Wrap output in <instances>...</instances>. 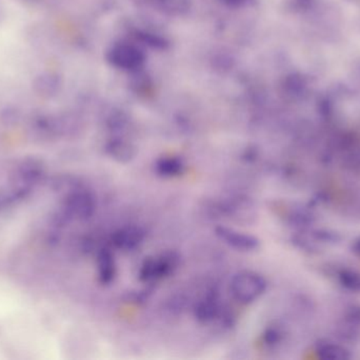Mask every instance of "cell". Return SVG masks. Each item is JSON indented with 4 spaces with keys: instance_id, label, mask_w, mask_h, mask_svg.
Instances as JSON below:
<instances>
[{
    "instance_id": "9c48e42d",
    "label": "cell",
    "mask_w": 360,
    "mask_h": 360,
    "mask_svg": "<svg viewBox=\"0 0 360 360\" xmlns=\"http://www.w3.org/2000/svg\"><path fill=\"white\" fill-rule=\"evenodd\" d=\"M105 152L116 162L126 164L134 160L136 156V147L131 142L120 137H113L105 145Z\"/></svg>"
},
{
    "instance_id": "d6986e66",
    "label": "cell",
    "mask_w": 360,
    "mask_h": 360,
    "mask_svg": "<svg viewBox=\"0 0 360 360\" xmlns=\"http://www.w3.org/2000/svg\"><path fill=\"white\" fill-rule=\"evenodd\" d=\"M220 1L231 8H241V6H247L251 0H220Z\"/></svg>"
},
{
    "instance_id": "3957f363",
    "label": "cell",
    "mask_w": 360,
    "mask_h": 360,
    "mask_svg": "<svg viewBox=\"0 0 360 360\" xmlns=\"http://www.w3.org/2000/svg\"><path fill=\"white\" fill-rule=\"evenodd\" d=\"M44 175V166L41 160L37 158H25L20 161L15 169L13 180V199L25 197L41 180Z\"/></svg>"
},
{
    "instance_id": "6da1fadb",
    "label": "cell",
    "mask_w": 360,
    "mask_h": 360,
    "mask_svg": "<svg viewBox=\"0 0 360 360\" xmlns=\"http://www.w3.org/2000/svg\"><path fill=\"white\" fill-rule=\"evenodd\" d=\"M96 211V199L92 192L84 187H74L63 199L59 221L86 220L92 218Z\"/></svg>"
},
{
    "instance_id": "5bb4252c",
    "label": "cell",
    "mask_w": 360,
    "mask_h": 360,
    "mask_svg": "<svg viewBox=\"0 0 360 360\" xmlns=\"http://www.w3.org/2000/svg\"><path fill=\"white\" fill-rule=\"evenodd\" d=\"M133 36L137 42H141L149 48L155 49V50L164 51L170 46V42L166 37L153 33V32L135 30L133 32Z\"/></svg>"
},
{
    "instance_id": "e0dca14e",
    "label": "cell",
    "mask_w": 360,
    "mask_h": 360,
    "mask_svg": "<svg viewBox=\"0 0 360 360\" xmlns=\"http://www.w3.org/2000/svg\"><path fill=\"white\" fill-rule=\"evenodd\" d=\"M0 120L6 126L18 124L20 120V112L16 108L6 107L0 112Z\"/></svg>"
},
{
    "instance_id": "5b68a950",
    "label": "cell",
    "mask_w": 360,
    "mask_h": 360,
    "mask_svg": "<svg viewBox=\"0 0 360 360\" xmlns=\"http://www.w3.org/2000/svg\"><path fill=\"white\" fill-rule=\"evenodd\" d=\"M105 57L113 67L130 73L143 69L147 61L146 53L141 48L128 42L114 44L108 50Z\"/></svg>"
},
{
    "instance_id": "52a82bcc",
    "label": "cell",
    "mask_w": 360,
    "mask_h": 360,
    "mask_svg": "<svg viewBox=\"0 0 360 360\" xmlns=\"http://www.w3.org/2000/svg\"><path fill=\"white\" fill-rule=\"evenodd\" d=\"M145 240V232L141 228L131 225L120 228L112 236L113 244L122 251H134L139 249Z\"/></svg>"
},
{
    "instance_id": "ba28073f",
    "label": "cell",
    "mask_w": 360,
    "mask_h": 360,
    "mask_svg": "<svg viewBox=\"0 0 360 360\" xmlns=\"http://www.w3.org/2000/svg\"><path fill=\"white\" fill-rule=\"evenodd\" d=\"M33 90L42 99H52L60 92L63 78L54 72H42L33 80Z\"/></svg>"
},
{
    "instance_id": "2e32d148",
    "label": "cell",
    "mask_w": 360,
    "mask_h": 360,
    "mask_svg": "<svg viewBox=\"0 0 360 360\" xmlns=\"http://www.w3.org/2000/svg\"><path fill=\"white\" fill-rule=\"evenodd\" d=\"M127 124H128V118L122 112H114L110 116L109 120H108V126L115 132L124 130Z\"/></svg>"
},
{
    "instance_id": "ffe728a7",
    "label": "cell",
    "mask_w": 360,
    "mask_h": 360,
    "mask_svg": "<svg viewBox=\"0 0 360 360\" xmlns=\"http://www.w3.org/2000/svg\"><path fill=\"white\" fill-rule=\"evenodd\" d=\"M4 8H2V6H0V23H1V21L4 20Z\"/></svg>"
},
{
    "instance_id": "ac0fdd59",
    "label": "cell",
    "mask_w": 360,
    "mask_h": 360,
    "mask_svg": "<svg viewBox=\"0 0 360 360\" xmlns=\"http://www.w3.org/2000/svg\"><path fill=\"white\" fill-rule=\"evenodd\" d=\"M160 1L166 4L171 10L181 11L188 8V0H160Z\"/></svg>"
},
{
    "instance_id": "277c9868",
    "label": "cell",
    "mask_w": 360,
    "mask_h": 360,
    "mask_svg": "<svg viewBox=\"0 0 360 360\" xmlns=\"http://www.w3.org/2000/svg\"><path fill=\"white\" fill-rule=\"evenodd\" d=\"M180 258L174 252H167L146 258L139 268V276L143 283H151L170 276L179 268Z\"/></svg>"
},
{
    "instance_id": "30bf717a",
    "label": "cell",
    "mask_w": 360,
    "mask_h": 360,
    "mask_svg": "<svg viewBox=\"0 0 360 360\" xmlns=\"http://www.w3.org/2000/svg\"><path fill=\"white\" fill-rule=\"evenodd\" d=\"M220 314L219 299L217 294L207 293L199 300L194 308L195 318L201 323H209L217 318Z\"/></svg>"
},
{
    "instance_id": "4fadbf2b",
    "label": "cell",
    "mask_w": 360,
    "mask_h": 360,
    "mask_svg": "<svg viewBox=\"0 0 360 360\" xmlns=\"http://www.w3.org/2000/svg\"><path fill=\"white\" fill-rule=\"evenodd\" d=\"M184 170H186V164L179 156H164L155 164L156 173L160 177H179L184 173Z\"/></svg>"
},
{
    "instance_id": "7a4b0ae2",
    "label": "cell",
    "mask_w": 360,
    "mask_h": 360,
    "mask_svg": "<svg viewBox=\"0 0 360 360\" xmlns=\"http://www.w3.org/2000/svg\"><path fill=\"white\" fill-rule=\"evenodd\" d=\"M266 289V283L262 275L251 271L238 273L233 277L230 291L235 300L241 304H251L257 300Z\"/></svg>"
},
{
    "instance_id": "7c38bea8",
    "label": "cell",
    "mask_w": 360,
    "mask_h": 360,
    "mask_svg": "<svg viewBox=\"0 0 360 360\" xmlns=\"http://www.w3.org/2000/svg\"><path fill=\"white\" fill-rule=\"evenodd\" d=\"M283 89V92L291 99H302L308 92L309 82L304 74L293 72L285 76Z\"/></svg>"
},
{
    "instance_id": "8fae6325",
    "label": "cell",
    "mask_w": 360,
    "mask_h": 360,
    "mask_svg": "<svg viewBox=\"0 0 360 360\" xmlns=\"http://www.w3.org/2000/svg\"><path fill=\"white\" fill-rule=\"evenodd\" d=\"M97 275L101 285H109L116 276V263L113 254L103 249L97 256Z\"/></svg>"
},
{
    "instance_id": "9a60e30c",
    "label": "cell",
    "mask_w": 360,
    "mask_h": 360,
    "mask_svg": "<svg viewBox=\"0 0 360 360\" xmlns=\"http://www.w3.org/2000/svg\"><path fill=\"white\" fill-rule=\"evenodd\" d=\"M132 77L130 80V88L135 94L146 97L151 94L153 91V82L151 77L143 69L131 72Z\"/></svg>"
},
{
    "instance_id": "44dd1931",
    "label": "cell",
    "mask_w": 360,
    "mask_h": 360,
    "mask_svg": "<svg viewBox=\"0 0 360 360\" xmlns=\"http://www.w3.org/2000/svg\"><path fill=\"white\" fill-rule=\"evenodd\" d=\"M300 1H302V2H308V1H310V0H300Z\"/></svg>"
},
{
    "instance_id": "8992f818",
    "label": "cell",
    "mask_w": 360,
    "mask_h": 360,
    "mask_svg": "<svg viewBox=\"0 0 360 360\" xmlns=\"http://www.w3.org/2000/svg\"><path fill=\"white\" fill-rule=\"evenodd\" d=\"M216 236L236 251L254 252L259 247V241L252 235L238 232L234 228L219 226L215 230Z\"/></svg>"
}]
</instances>
